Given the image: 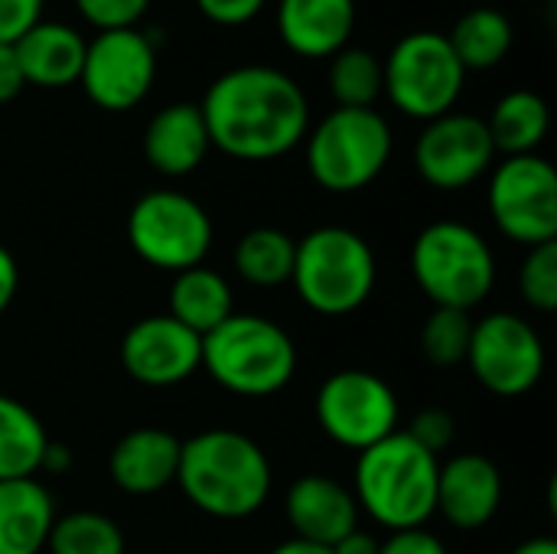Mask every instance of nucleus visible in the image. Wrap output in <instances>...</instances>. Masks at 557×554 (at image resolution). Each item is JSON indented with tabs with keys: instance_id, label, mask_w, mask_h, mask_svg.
Masks as SVG:
<instances>
[{
	"instance_id": "obj_12",
	"label": "nucleus",
	"mask_w": 557,
	"mask_h": 554,
	"mask_svg": "<svg viewBox=\"0 0 557 554\" xmlns=\"http://www.w3.org/2000/svg\"><path fill=\"white\" fill-rule=\"evenodd\" d=\"M545 343L519 313H490L473 323L467 366L496 398H522L545 376Z\"/></svg>"
},
{
	"instance_id": "obj_37",
	"label": "nucleus",
	"mask_w": 557,
	"mask_h": 554,
	"mask_svg": "<svg viewBox=\"0 0 557 554\" xmlns=\"http://www.w3.org/2000/svg\"><path fill=\"white\" fill-rule=\"evenodd\" d=\"M26 88L20 59L13 46H0V104H10Z\"/></svg>"
},
{
	"instance_id": "obj_19",
	"label": "nucleus",
	"mask_w": 557,
	"mask_h": 554,
	"mask_svg": "<svg viewBox=\"0 0 557 554\" xmlns=\"http://www.w3.org/2000/svg\"><path fill=\"white\" fill-rule=\"evenodd\" d=\"M183 441L163 428L127 431L108 457L111 483L127 496H153L176 483Z\"/></svg>"
},
{
	"instance_id": "obj_33",
	"label": "nucleus",
	"mask_w": 557,
	"mask_h": 554,
	"mask_svg": "<svg viewBox=\"0 0 557 554\" xmlns=\"http://www.w3.org/2000/svg\"><path fill=\"white\" fill-rule=\"evenodd\" d=\"M414 444H421L424 451H431L434 457L441 451H447L457 438V418L444 408H424L414 415L411 428L405 431Z\"/></svg>"
},
{
	"instance_id": "obj_17",
	"label": "nucleus",
	"mask_w": 557,
	"mask_h": 554,
	"mask_svg": "<svg viewBox=\"0 0 557 554\" xmlns=\"http://www.w3.org/2000/svg\"><path fill=\"white\" fill-rule=\"evenodd\" d=\"M284 516L294 529V539L326 549L359 529V506L352 490L323 473H307L287 490Z\"/></svg>"
},
{
	"instance_id": "obj_7",
	"label": "nucleus",
	"mask_w": 557,
	"mask_h": 554,
	"mask_svg": "<svg viewBox=\"0 0 557 554\" xmlns=\"http://www.w3.org/2000/svg\"><path fill=\"white\" fill-rule=\"evenodd\" d=\"M411 278L434 307L473 313L496 287V255L473 225L441 219L418 232Z\"/></svg>"
},
{
	"instance_id": "obj_15",
	"label": "nucleus",
	"mask_w": 557,
	"mask_h": 554,
	"mask_svg": "<svg viewBox=\"0 0 557 554\" xmlns=\"http://www.w3.org/2000/svg\"><path fill=\"white\" fill-rule=\"evenodd\" d=\"M121 366L147 389H173L202 369V336L170 313L144 317L121 340Z\"/></svg>"
},
{
	"instance_id": "obj_38",
	"label": "nucleus",
	"mask_w": 557,
	"mask_h": 554,
	"mask_svg": "<svg viewBox=\"0 0 557 554\" xmlns=\"http://www.w3.org/2000/svg\"><path fill=\"white\" fill-rule=\"evenodd\" d=\"M16 291H20V264L13 258V251L7 245H0V317L13 304Z\"/></svg>"
},
{
	"instance_id": "obj_16",
	"label": "nucleus",
	"mask_w": 557,
	"mask_h": 554,
	"mask_svg": "<svg viewBox=\"0 0 557 554\" xmlns=\"http://www.w3.org/2000/svg\"><path fill=\"white\" fill-rule=\"evenodd\" d=\"M503 506V473L483 454H457L437 473V513L460 532L486 529Z\"/></svg>"
},
{
	"instance_id": "obj_32",
	"label": "nucleus",
	"mask_w": 557,
	"mask_h": 554,
	"mask_svg": "<svg viewBox=\"0 0 557 554\" xmlns=\"http://www.w3.org/2000/svg\"><path fill=\"white\" fill-rule=\"evenodd\" d=\"M75 10L98 33H104V29H131L147 16L150 0H75Z\"/></svg>"
},
{
	"instance_id": "obj_26",
	"label": "nucleus",
	"mask_w": 557,
	"mask_h": 554,
	"mask_svg": "<svg viewBox=\"0 0 557 554\" xmlns=\"http://www.w3.org/2000/svg\"><path fill=\"white\" fill-rule=\"evenodd\" d=\"M49 434L36 411L0 395V480H26L39 473Z\"/></svg>"
},
{
	"instance_id": "obj_18",
	"label": "nucleus",
	"mask_w": 557,
	"mask_h": 554,
	"mask_svg": "<svg viewBox=\"0 0 557 554\" xmlns=\"http://www.w3.org/2000/svg\"><path fill=\"white\" fill-rule=\"evenodd\" d=\"M277 36L300 59H333L352 42L356 0H277Z\"/></svg>"
},
{
	"instance_id": "obj_36",
	"label": "nucleus",
	"mask_w": 557,
	"mask_h": 554,
	"mask_svg": "<svg viewBox=\"0 0 557 554\" xmlns=\"http://www.w3.org/2000/svg\"><path fill=\"white\" fill-rule=\"evenodd\" d=\"M379 554H447V545L428 529H401L379 542Z\"/></svg>"
},
{
	"instance_id": "obj_24",
	"label": "nucleus",
	"mask_w": 557,
	"mask_h": 554,
	"mask_svg": "<svg viewBox=\"0 0 557 554\" xmlns=\"http://www.w3.org/2000/svg\"><path fill=\"white\" fill-rule=\"evenodd\" d=\"M486 127H490L496 153L525 157V153H539L542 140L548 137L552 114L539 91L516 88L496 101L493 114L486 118Z\"/></svg>"
},
{
	"instance_id": "obj_14",
	"label": "nucleus",
	"mask_w": 557,
	"mask_h": 554,
	"mask_svg": "<svg viewBox=\"0 0 557 554\" xmlns=\"http://www.w3.org/2000/svg\"><path fill=\"white\" fill-rule=\"evenodd\" d=\"M493 163L496 147L486 118L467 111H450L428 121L414 140V170L428 186L441 193H460L480 183Z\"/></svg>"
},
{
	"instance_id": "obj_21",
	"label": "nucleus",
	"mask_w": 557,
	"mask_h": 554,
	"mask_svg": "<svg viewBox=\"0 0 557 554\" xmlns=\"http://www.w3.org/2000/svg\"><path fill=\"white\" fill-rule=\"evenodd\" d=\"M88 39L59 20H39L13 49L23 69L26 85L36 88H65L75 85L82 75Z\"/></svg>"
},
{
	"instance_id": "obj_2",
	"label": "nucleus",
	"mask_w": 557,
	"mask_h": 554,
	"mask_svg": "<svg viewBox=\"0 0 557 554\" xmlns=\"http://www.w3.org/2000/svg\"><path fill=\"white\" fill-rule=\"evenodd\" d=\"M176 487L206 516L238 522L255 516L271 496V460L242 431H202L180 447Z\"/></svg>"
},
{
	"instance_id": "obj_6",
	"label": "nucleus",
	"mask_w": 557,
	"mask_h": 554,
	"mask_svg": "<svg viewBox=\"0 0 557 554\" xmlns=\"http://www.w3.org/2000/svg\"><path fill=\"white\" fill-rule=\"evenodd\" d=\"M310 180L326 193H359L372 186L395 150V134L375 108H333L304 137Z\"/></svg>"
},
{
	"instance_id": "obj_20",
	"label": "nucleus",
	"mask_w": 557,
	"mask_h": 554,
	"mask_svg": "<svg viewBox=\"0 0 557 554\" xmlns=\"http://www.w3.org/2000/svg\"><path fill=\"white\" fill-rule=\"evenodd\" d=\"M209 150H212V140H209L202 111L193 101L166 104L147 121L144 157L160 176H170V180L189 176L193 170L202 167Z\"/></svg>"
},
{
	"instance_id": "obj_30",
	"label": "nucleus",
	"mask_w": 557,
	"mask_h": 554,
	"mask_svg": "<svg viewBox=\"0 0 557 554\" xmlns=\"http://www.w3.org/2000/svg\"><path fill=\"white\" fill-rule=\"evenodd\" d=\"M473 313L467 310H450V307H434V313L421 327V353L428 362L437 369H454L467 362L470 336H473Z\"/></svg>"
},
{
	"instance_id": "obj_13",
	"label": "nucleus",
	"mask_w": 557,
	"mask_h": 554,
	"mask_svg": "<svg viewBox=\"0 0 557 554\" xmlns=\"http://www.w3.org/2000/svg\"><path fill=\"white\" fill-rule=\"evenodd\" d=\"M157 82V42L140 29H104L85 46L78 85L101 111H134Z\"/></svg>"
},
{
	"instance_id": "obj_35",
	"label": "nucleus",
	"mask_w": 557,
	"mask_h": 554,
	"mask_svg": "<svg viewBox=\"0 0 557 554\" xmlns=\"http://www.w3.org/2000/svg\"><path fill=\"white\" fill-rule=\"evenodd\" d=\"M196 7L209 23L235 29L251 23L268 7V0H196Z\"/></svg>"
},
{
	"instance_id": "obj_4",
	"label": "nucleus",
	"mask_w": 557,
	"mask_h": 554,
	"mask_svg": "<svg viewBox=\"0 0 557 554\" xmlns=\"http://www.w3.org/2000/svg\"><path fill=\"white\" fill-rule=\"evenodd\" d=\"M202 369L238 398H271L297 372V346L284 327L258 313H232L202 336Z\"/></svg>"
},
{
	"instance_id": "obj_25",
	"label": "nucleus",
	"mask_w": 557,
	"mask_h": 554,
	"mask_svg": "<svg viewBox=\"0 0 557 554\" xmlns=\"http://www.w3.org/2000/svg\"><path fill=\"white\" fill-rule=\"evenodd\" d=\"M447 42L467 72H490L512 52L516 26L499 7H473L454 23Z\"/></svg>"
},
{
	"instance_id": "obj_9",
	"label": "nucleus",
	"mask_w": 557,
	"mask_h": 554,
	"mask_svg": "<svg viewBox=\"0 0 557 554\" xmlns=\"http://www.w3.org/2000/svg\"><path fill=\"white\" fill-rule=\"evenodd\" d=\"M212 219L193 196L180 189H150L127 212V245L157 271H189L212 248Z\"/></svg>"
},
{
	"instance_id": "obj_41",
	"label": "nucleus",
	"mask_w": 557,
	"mask_h": 554,
	"mask_svg": "<svg viewBox=\"0 0 557 554\" xmlns=\"http://www.w3.org/2000/svg\"><path fill=\"white\" fill-rule=\"evenodd\" d=\"M271 554H333L326 545H313V542H304V539H287L281 542Z\"/></svg>"
},
{
	"instance_id": "obj_28",
	"label": "nucleus",
	"mask_w": 557,
	"mask_h": 554,
	"mask_svg": "<svg viewBox=\"0 0 557 554\" xmlns=\"http://www.w3.org/2000/svg\"><path fill=\"white\" fill-rule=\"evenodd\" d=\"M330 95L336 108H375L382 98V59L366 46H346L330 59Z\"/></svg>"
},
{
	"instance_id": "obj_40",
	"label": "nucleus",
	"mask_w": 557,
	"mask_h": 554,
	"mask_svg": "<svg viewBox=\"0 0 557 554\" xmlns=\"http://www.w3.org/2000/svg\"><path fill=\"white\" fill-rule=\"evenodd\" d=\"M69 470H72V451L49 438L42 464H39V473H69Z\"/></svg>"
},
{
	"instance_id": "obj_34",
	"label": "nucleus",
	"mask_w": 557,
	"mask_h": 554,
	"mask_svg": "<svg viewBox=\"0 0 557 554\" xmlns=\"http://www.w3.org/2000/svg\"><path fill=\"white\" fill-rule=\"evenodd\" d=\"M46 0H0V46H16L39 20Z\"/></svg>"
},
{
	"instance_id": "obj_39",
	"label": "nucleus",
	"mask_w": 557,
	"mask_h": 554,
	"mask_svg": "<svg viewBox=\"0 0 557 554\" xmlns=\"http://www.w3.org/2000/svg\"><path fill=\"white\" fill-rule=\"evenodd\" d=\"M333 554H379V542H375V535H369L366 529H352L346 539H339L333 549Z\"/></svg>"
},
{
	"instance_id": "obj_31",
	"label": "nucleus",
	"mask_w": 557,
	"mask_h": 554,
	"mask_svg": "<svg viewBox=\"0 0 557 554\" xmlns=\"http://www.w3.org/2000/svg\"><path fill=\"white\" fill-rule=\"evenodd\" d=\"M519 294L539 313L557 310V242L529 248L519 268Z\"/></svg>"
},
{
	"instance_id": "obj_8",
	"label": "nucleus",
	"mask_w": 557,
	"mask_h": 554,
	"mask_svg": "<svg viewBox=\"0 0 557 554\" xmlns=\"http://www.w3.org/2000/svg\"><path fill=\"white\" fill-rule=\"evenodd\" d=\"M467 69L447 42V33L418 29L401 36L382 59V95L414 121H434L457 111Z\"/></svg>"
},
{
	"instance_id": "obj_1",
	"label": "nucleus",
	"mask_w": 557,
	"mask_h": 554,
	"mask_svg": "<svg viewBox=\"0 0 557 554\" xmlns=\"http://www.w3.org/2000/svg\"><path fill=\"white\" fill-rule=\"evenodd\" d=\"M212 147L232 160L268 163L287 157L310 131L307 91L274 65H235L199 101Z\"/></svg>"
},
{
	"instance_id": "obj_5",
	"label": "nucleus",
	"mask_w": 557,
	"mask_h": 554,
	"mask_svg": "<svg viewBox=\"0 0 557 554\" xmlns=\"http://www.w3.org/2000/svg\"><path fill=\"white\" fill-rule=\"evenodd\" d=\"M379 261L372 245L346 225H320L297 242L290 284L320 317H349L372 297Z\"/></svg>"
},
{
	"instance_id": "obj_10",
	"label": "nucleus",
	"mask_w": 557,
	"mask_h": 554,
	"mask_svg": "<svg viewBox=\"0 0 557 554\" xmlns=\"http://www.w3.org/2000/svg\"><path fill=\"white\" fill-rule=\"evenodd\" d=\"M313 415L333 444L362 454L398 431L401 405L382 376L369 369H339L320 385Z\"/></svg>"
},
{
	"instance_id": "obj_27",
	"label": "nucleus",
	"mask_w": 557,
	"mask_h": 554,
	"mask_svg": "<svg viewBox=\"0 0 557 554\" xmlns=\"http://www.w3.org/2000/svg\"><path fill=\"white\" fill-rule=\"evenodd\" d=\"M294 255H297V242L287 232L261 225L238 238L232 261L245 284L268 291V287H281L290 281Z\"/></svg>"
},
{
	"instance_id": "obj_42",
	"label": "nucleus",
	"mask_w": 557,
	"mask_h": 554,
	"mask_svg": "<svg viewBox=\"0 0 557 554\" xmlns=\"http://www.w3.org/2000/svg\"><path fill=\"white\" fill-rule=\"evenodd\" d=\"M512 554H557V542L555 539H545V535H539V539H529V542H522L519 549Z\"/></svg>"
},
{
	"instance_id": "obj_3",
	"label": "nucleus",
	"mask_w": 557,
	"mask_h": 554,
	"mask_svg": "<svg viewBox=\"0 0 557 554\" xmlns=\"http://www.w3.org/2000/svg\"><path fill=\"white\" fill-rule=\"evenodd\" d=\"M441 460L405 431L366 447L356 460L352 496L359 513L388 532L424 529L437 513Z\"/></svg>"
},
{
	"instance_id": "obj_23",
	"label": "nucleus",
	"mask_w": 557,
	"mask_h": 554,
	"mask_svg": "<svg viewBox=\"0 0 557 554\" xmlns=\"http://www.w3.org/2000/svg\"><path fill=\"white\" fill-rule=\"evenodd\" d=\"M232 313H235V297H232L228 281L219 271L196 264L189 271L173 274L170 317L176 323H183L196 336H206L215 327H222Z\"/></svg>"
},
{
	"instance_id": "obj_29",
	"label": "nucleus",
	"mask_w": 557,
	"mask_h": 554,
	"mask_svg": "<svg viewBox=\"0 0 557 554\" xmlns=\"http://www.w3.org/2000/svg\"><path fill=\"white\" fill-rule=\"evenodd\" d=\"M46 549L49 554H124L127 542L114 519L82 509L55 516Z\"/></svg>"
},
{
	"instance_id": "obj_11",
	"label": "nucleus",
	"mask_w": 557,
	"mask_h": 554,
	"mask_svg": "<svg viewBox=\"0 0 557 554\" xmlns=\"http://www.w3.org/2000/svg\"><path fill=\"white\" fill-rule=\"evenodd\" d=\"M490 216L496 229L525 248L557 242V173L539 157H506L490 173Z\"/></svg>"
},
{
	"instance_id": "obj_22",
	"label": "nucleus",
	"mask_w": 557,
	"mask_h": 554,
	"mask_svg": "<svg viewBox=\"0 0 557 554\" xmlns=\"http://www.w3.org/2000/svg\"><path fill=\"white\" fill-rule=\"evenodd\" d=\"M52 522V496L36 477L0 480V554H39Z\"/></svg>"
}]
</instances>
